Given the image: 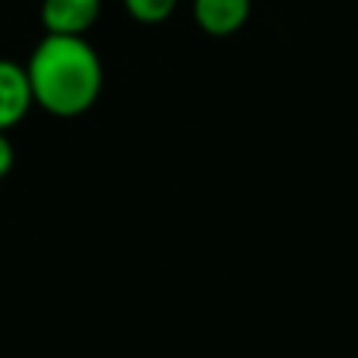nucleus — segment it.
<instances>
[{
  "label": "nucleus",
  "instance_id": "1",
  "mask_svg": "<svg viewBox=\"0 0 358 358\" xmlns=\"http://www.w3.org/2000/svg\"><path fill=\"white\" fill-rule=\"evenodd\" d=\"M25 73L35 104L60 120L88 113L104 88V63L85 35L44 31L25 60Z\"/></svg>",
  "mask_w": 358,
  "mask_h": 358
},
{
  "label": "nucleus",
  "instance_id": "2",
  "mask_svg": "<svg viewBox=\"0 0 358 358\" xmlns=\"http://www.w3.org/2000/svg\"><path fill=\"white\" fill-rule=\"evenodd\" d=\"M31 107H35V98H31L25 63L0 57V129L10 132L13 126H19Z\"/></svg>",
  "mask_w": 358,
  "mask_h": 358
},
{
  "label": "nucleus",
  "instance_id": "3",
  "mask_svg": "<svg viewBox=\"0 0 358 358\" xmlns=\"http://www.w3.org/2000/svg\"><path fill=\"white\" fill-rule=\"evenodd\" d=\"M104 0H41V25L57 35H88Z\"/></svg>",
  "mask_w": 358,
  "mask_h": 358
},
{
  "label": "nucleus",
  "instance_id": "4",
  "mask_svg": "<svg viewBox=\"0 0 358 358\" xmlns=\"http://www.w3.org/2000/svg\"><path fill=\"white\" fill-rule=\"evenodd\" d=\"M192 16L204 35H236L252 16V0H192Z\"/></svg>",
  "mask_w": 358,
  "mask_h": 358
},
{
  "label": "nucleus",
  "instance_id": "5",
  "mask_svg": "<svg viewBox=\"0 0 358 358\" xmlns=\"http://www.w3.org/2000/svg\"><path fill=\"white\" fill-rule=\"evenodd\" d=\"M126 13L142 25H157L167 22L173 16V10L179 6V0H123Z\"/></svg>",
  "mask_w": 358,
  "mask_h": 358
},
{
  "label": "nucleus",
  "instance_id": "6",
  "mask_svg": "<svg viewBox=\"0 0 358 358\" xmlns=\"http://www.w3.org/2000/svg\"><path fill=\"white\" fill-rule=\"evenodd\" d=\"M13 164H16V148H13L10 136H6V132L0 129V179L10 173Z\"/></svg>",
  "mask_w": 358,
  "mask_h": 358
}]
</instances>
